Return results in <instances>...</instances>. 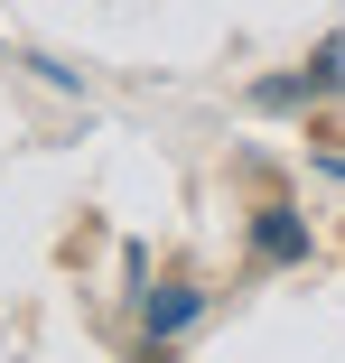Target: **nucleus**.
I'll return each instance as SVG.
<instances>
[]
</instances>
